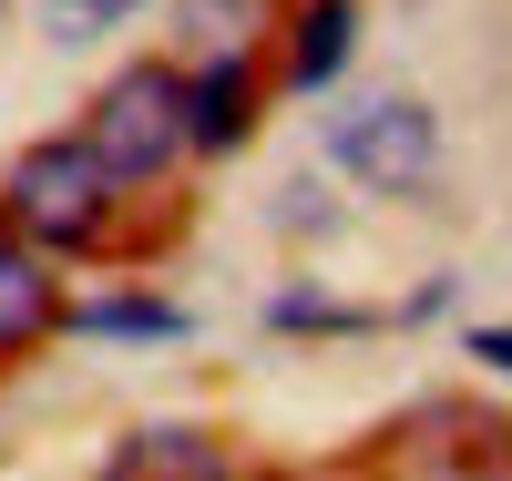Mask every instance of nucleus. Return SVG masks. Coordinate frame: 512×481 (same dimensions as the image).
Wrapping results in <instances>:
<instances>
[{"instance_id":"f257e3e1","label":"nucleus","mask_w":512,"mask_h":481,"mask_svg":"<svg viewBox=\"0 0 512 481\" xmlns=\"http://www.w3.org/2000/svg\"><path fill=\"white\" fill-rule=\"evenodd\" d=\"M185 144H195V82L164 72V62H134V72L93 103V154L123 174V185H154Z\"/></svg>"},{"instance_id":"f03ea898","label":"nucleus","mask_w":512,"mask_h":481,"mask_svg":"<svg viewBox=\"0 0 512 481\" xmlns=\"http://www.w3.org/2000/svg\"><path fill=\"white\" fill-rule=\"evenodd\" d=\"M113 195H123V174L93 154V134H82V144H41V154L11 164V215H21V236H41V246L103 236Z\"/></svg>"},{"instance_id":"7ed1b4c3","label":"nucleus","mask_w":512,"mask_h":481,"mask_svg":"<svg viewBox=\"0 0 512 481\" xmlns=\"http://www.w3.org/2000/svg\"><path fill=\"white\" fill-rule=\"evenodd\" d=\"M328 154L349 164L369 195H431V174H441V123L420 113L410 93H379V103H359V113H338Z\"/></svg>"},{"instance_id":"20e7f679","label":"nucleus","mask_w":512,"mask_h":481,"mask_svg":"<svg viewBox=\"0 0 512 481\" xmlns=\"http://www.w3.org/2000/svg\"><path fill=\"white\" fill-rule=\"evenodd\" d=\"M226 451L205 441V430H134V441H113V481H216Z\"/></svg>"},{"instance_id":"39448f33","label":"nucleus","mask_w":512,"mask_h":481,"mask_svg":"<svg viewBox=\"0 0 512 481\" xmlns=\"http://www.w3.org/2000/svg\"><path fill=\"white\" fill-rule=\"evenodd\" d=\"M41 328H52V277L31 246H0V359H21Z\"/></svg>"},{"instance_id":"423d86ee","label":"nucleus","mask_w":512,"mask_h":481,"mask_svg":"<svg viewBox=\"0 0 512 481\" xmlns=\"http://www.w3.org/2000/svg\"><path fill=\"white\" fill-rule=\"evenodd\" d=\"M246 103H256V72H246L236 52L205 62V72H195V144H205V154L246 144Z\"/></svg>"},{"instance_id":"0eeeda50","label":"nucleus","mask_w":512,"mask_h":481,"mask_svg":"<svg viewBox=\"0 0 512 481\" xmlns=\"http://www.w3.org/2000/svg\"><path fill=\"white\" fill-rule=\"evenodd\" d=\"M349 31H359V11H349V0H308V11H297V52H287V82H328L338 62H349Z\"/></svg>"},{"instance_id":"6e6552de","label":"nucleus","mask_w":512,"mask_h":481,"mask_svg":"<svg viewBox=\"0 0 512 481\" xmlns=\"http://www.w3.org/2000/svg\"><path fill=\"white\" fill-rule=\"evenodd\" d=\"M72 328L82 338H185V308H164V297H93Z\"/></svg>"},{"instance_id":"1a4fd4ad","label":"nucleus","mask_w":512,"mask_h":481,"mask_svg":"<svg viewBox=\"0 0 512 481\" xmlns=\"http://www.w3.org/2000/svg\"><path fill=\"white\" fill-rule=\"evenodd\" d=\"M123 11H144V0H52V31H62V41H82V31H113Z\"/></svg>"},{"instance_id":"9d476101","label":"nucleus","mask_w":512,"mask_h":481,"mask_svg":"<svg viewBox=\"0 0 512 481\" xmlns=\"http://www.w3.org/2000/svg\"><path fill=\"white\" fill-rule=\"evenodd\" d=\"M472 359H492V369H512V328H472Z\"/></svg>"}]
</instances>
